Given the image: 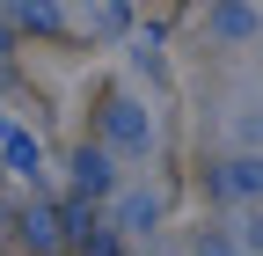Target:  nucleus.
Returning <instances> with one entry per match:
<instances>
[{"label":"nucleus","mask_w":263,"mask_h":256,"mask_svg":"<svg viewBox=\"0 0 263 256\" xmlns=\"http://www.w3.org/2000/svg\"><path fill=\"white\" fill-rule=\"evenodd\" d=\"M146 139H154L146 110H139V103H110V117H103V147H124V154H139Z\"/></svg>","instance_id":"obj_1"},{"label":"nucleus","mask_w":263,"mask_h":256,"mask_svg":"<svg viewBox=\"0 0 263 256\" xmlns=\"http://www.w3.org/2000/svg\"><path fill=\"white\" fill-rule=\"evenodd\" d=\"M219 190H227V198H263V154L227 161V169H219Z\"/></svg>","instance_id":"obj_2"},{"label":"nucleus","mask_w":263,"mask_h":256,"mask_svg":"<svg viewBox=\"0 0 263 256\" xmlns=\"http://www.w3.org/2000/svg\"><path fill=\"white\" fill-rule=\"evenodd\" d=\"M73 176H81V190L95 198V190H110V176H117V169H110V154H103V147H88L81 161H73Z\"/></svg>","instance_id":"obj_3"},{"label":"nucleus","mask_w":263,"mask_h":256,"mask_svg":"<svg viewBox=\"0 0 263 256\" xmlns=\"http://www.w3.org/2000/svg\"><path fill=\"white\" fill-rule=\"evenodd\" d=\"M22 227H29V242H37V249H59V242H66V227H59V212H51V205H29Z\"/></svg>","instance_id":"obj_4"},{"label":"nucleus","mask_w":263,"mask_h":256,"mask_svg":"<svg viewBox=\"0 0 263 256\" xmlns=\"http://www.w3.org/2000/svg\"><path fill=\"white\" fill-rule=\"evenodd\" d=\"M154 220H161V198H124V227H139V234H154Z\"/></svg>","instance_id":"obj_5"},{"label":"nucleus","mask_w":263,"mask_h":256,"mask_svg":"<svg viewBox=\"0 0 263 256\" xmlns=\"http://www.w3.org/2000/svg\"><path fill=\"white\" fill-rule=\"evenodd\" d=\"M256 29V8H219V37H249Z\"/></svg>","instance_id":"obj_6"},{"label":"nucleus","mask_w":263,"mask_h":256,"mask_svg":"<svg viewBox=\"0 0 263 256\" xmlns=\"http://www.w3.org/2000/svg\"><path fill=\"white\" fill-rule=\"evenodd\" d=\"M197 256H241V249L227 242V234H205V242H197Z\"/></svg>","instance_id":"obj_7"}]
</instances>
